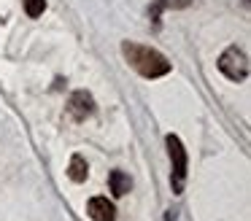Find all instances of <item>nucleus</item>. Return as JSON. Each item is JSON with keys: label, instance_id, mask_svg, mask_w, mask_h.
Instances as JSON below:
<instances>
[{"label": "nucleus", "instance_id": "1", "mask_svg": "<svg viewBox=\"0 0 251 221\" xmlns=\"http://www.w3.org/2000/svg\"><path fill=\"white\" fill-rule=\"evenodd\" d=\"M122 54H125L127 62H130L141 75H146V78H159V75L170 73V62L159 51H154V49H149V46H138V43L125 41L122 43Z\"/></svg>", "mask_w": 251, "mask_h": 221}, {"label": "nucleus", "instance_id": "2", "mask_svg": "<svg viewBox=\"0 0 251 221\" xmlns=\"http://www.w3.org/2000/svg\"><path fill=\"white\" fill-rule=\"evenodd\" d=\"M165 143H168L170 165H173V172H170V186H173V194H181V192H184V183H186V167H189L186 148H184V143H181L178 135H168Z\"/></svg>", "mask_w": 251, "mask_h": 221}, {"label": "nucleus", "instance_id": "3", "mask_svg": "<svg viewBox=\"0 0 251 221\" xmlns=\"http://www.w3.org/2000/svg\"><path fill=\"white\" fill-rule=\"evenodd\" d=\"M219 70H222L229 81H243L246 75H249V59H246V54L240 51L238 46H232L219 57Z\"/></svg>", "mask_w": 251, "mask_h": 221}, {"label": "nucleus", "instance_id": "4", "mask_svg": "<svg viewBox=\"0 0 251 221\" xmlns=\"http://www.w3.org/2000/svg\"><path fill=\"white\" fill-rule=\"evenodd\" d=\"M68 113H71L76 122H84L87 116H92V113H95L92 95H87V92H76V95L68 100Z\"/></svg>", "mask_w": 251, "mask_h": 221}, {"label": "nucleus", "instance_id": "5", "mask_svg": "<svg viewBox=\"0 0 251 221\" xmlns=\"http://www.w3.org/2000/svg\"><path fill=\"white\" fill-rule=\"evenodd\" d=\"M87 213L92 221H116V208L108 202V197H92L87 205Z\"/></svg>", "mask_w": 251, "mask_h": 221}, {"label": "nucleus", "instance_id": "6", "mask_svg": "<svg viewBox=\"0 0 251 221\" xmlns=\"http://www.w3.org/2000/svg\"><path fill=\"white\" fill-rule=\"evenodd\" d=\"M108 183H111V192H114L116 197H125V194L132 189L130 175H127V172H122V170H114V172H111V175H108Z\"/></svg>", "mask_w": 251, "mask_h": 221}, {"label": "nucleus", "instance_id": "7", "mask_svg": "<svg viewBox=\"0 0 251 221\" xmlns=\"http://www.w3.org/2000/svg\"><path fill=\"white\" fill-rule=\"evenodd\" d=\"M87 172H89L87 159H84L81 154H73V156H71V167H68V175H71V181L84 183V181H87Z\"/></svg>", "mask_w": 251, "mask_h": 221}, {"label": "nucleus", "instance_id": "8", "mask_svg": "<svg viewBox=\"0 0 251 221\" xmlns=\"http://www.w3.org/2000/svg\"><path fill=\"white\" fill-rule=\"evenodd\" d=\"M46 8V0H25V11H27V16H41Z\"/></svg>", "mask_w": 251, "mask_h": 221}, {"label": "nucleus", "instance_id": "9", "mask_svg": "<svg viewBox=\"0 0 251 221\" xmlns=\"http://www.w3.org/2000/svg\"><path fill=\"white\" fill-rule=\"evenodd\" d=\"M168 221H176V213H173V210H170V213H168Z\"/></svg>", "mask_w": 251, "mask_h": 221}]
</instances>
